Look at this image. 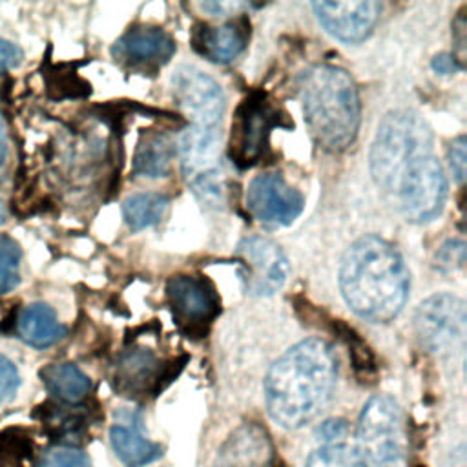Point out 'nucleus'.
I'll return each instance as SVG.
<instances>
[{"mask_svg": "<svg viewBox=\"0 0 467 467\" xmlns=\"http://www.w3.org/2000/svg\"><path fill=\"white\" fill-rule=\"evenodd\" d=\"M336 379L334 348L319 337L299 341L266 374L265 400L270 418L285 429L306 425L330 401Z\"/></svg>", "mask_w": 467, "mask_h": 467, "instance_id": "1", "label": "nucleus"}, {"mask_svg": "<svg viewBox=\"0 0 467 467\" xmlns=\"http://www.w3.org/2000/svg\"><path fill=\"white\" fill-rule=\"evenodd\" d=\"M409 286V268L389 241L363 235L343 254L339 288L359 317L372 323L394 319L405 306Z\"/></svg>", "mask_w": 467, "mask_h": 467, "instance_id": "2", "label": "nucleus"}, {"mask_svg": "<svg viewBox=\"0 0 467 467\" xmlns=\"http://www.w3.org/2000/svg\"><path fill=\"white\" fill-rule=\"evenodd\" d=\"M305 124L314 142L327 151L347 150L359 130V95L352 77L330 64L305 69L297 80Z\"/></svg>", "mask_w": 467, "mask_h": 467, "instance_id": "3", "label": "nucleus"}, {"mask_svg": "<svg viewBox=\"0 0 467 467\" xmlns=\"http://www.w3.org/2000/svg\"><path fill=\"white\" fill-rule=\"evenodd\" d=\"M427 153H432V135L420 115L390 111L379 122L370 148V173L381 190L394 195L407 168Z\"/></svg>", "mask_w": 467, "mask_h": 467, "instance_id": "4", "label": "nucleus"}, {"mask_svg": "<svg viewBox=\"0 0 467 467\" xmlns=\"http://www.w3.org/2000/svg\"><path fill=\"white\" fill-rule=\"evenodd\" d=\"M358 451L370 467H400L405 452L401 410L385 394L370 398L358 420Z\"/></svg>", "mask_w": 467, "mask_h": 467, "instance_id": "5", "label": "nucleus"}, {"mask_svg": "<svg viewBox=\"0 0 467 467\" xmlns=\"http://www.w3.org/2000/svg\"><path fill=\"white\" fill-rule=\"evenodd\" d=\"M394 197L407 221L418 224L432 221L447 197V179L440 161L432 153L416 159L403 173Z\"/></svg>", "mask_w": 467, "mask_h": 467, "instance_id": "6", "label": "nucleus"}, {"mask_svg": "<svg viewBox=\"0 0 467 467\" xmlns=\"http://www.w3.org/2000/svg\"><path fill=\"white\" fill-rule=\"evenodd\" d=\"M235 257L246 294L265 297L283 288L290 266L285 252L274 241L261 235L244 237L235 248Z\"/></svg>", "mask_w": 467, "mask_h": 467, "instance_id": "7", "label": "nucleus"}, {"mask_svg": "<svg viewBox=\"0 0 467 467\" xmlns=\"http://www.w3.org/2000/svg\"><path fill=\"white\" fill-rule=\"evenodd\" d=\"M285 126L279 111L270 106L263 97H250L244 100L232 122L230 157L239 168L255 164L268 148L270 130Z\"/></svg>", "mask_w": 467, "mask_h": 467, "instance_id": "8", "label": "nucleus"}, {"mask_svg": "<svg viewBox=\"0 0 467 467\" xmlns=\"http://www.w3.org/2000/svg\"><path fill=\"white\" fill-rule=\"evenodd\" d=\"M246 208L259 223L279 228L292 224L305 208V197L279 173H261L246 190Z\"/></svg>", "mask_w": 467, "mask_h": 467, "instance_id": "9", "label": "nucleus"}, {"mask_svg": "<svg viewBox=\"0 0 467 467\" xmlns=\"http://www.w3.org/2000/svg\"><path fill=\"white\" fill-rule=\"evenodd\" d=\"M171 89L193 126L219 128L224 95L212 77L193 66H179L171 75Z\"/></svg>", "mask_w": 467, "mask_h": 467, "instance_id": "10", "label": "nucleus"}, {"mask_svg": "<svg viewBox=\"0 0 467 467\" xmlns=\"http://www.w3.org/2000/svg\"><path fill=\"white\" fill-rule=\"evenodd\" d=\"M416 330L423 345L441 350L463 337L465 303L452 294H434L416 310Z\"/></svg>", "mask_w": 467, "mask_h": 467, "instance_id": "11", "label": "nucleus"}, {"mask_svg": "<svg viewBox=\"0 0 467 467\" xmlns=\"http://www.w3.org/2000/svg\"><path fill=\"white\" fill-rule=\"evenodd\" d=\"M168 303L175 321L190 334H204L219 314V297L210 283L193 275H175L166 285Z\"/></svg>", "mask_w": 467, "mask_h": 467, "instance_id": "12", "label": "nucleus"}, {"mask_svg": "<svg viewBox=\"0 0 467 467\" xmlns=\"http://www.w3.org/2000/svg\"><path fill=\"white\" fill-rule=\"evenodd\" d=\"M173 365L175 361L162 367L146 348L126 350L115 365V389L124 396L133 398L146 392L155 396L179 374L181 368H175Z\"/></svg>", "mask_w": 467, "mask_h": 467, "instance_id": "13", "label": "nucleus"}, {"mask_svg": "<svg viewBox=\"0 0 467 467\" xmlns=\"http://www.w3.org/2000/svg\"><path fill=\"white\" fill-rule=\"evenodd\" d=\"M175 51L173 38L157 26H135L111 47L115 60L137 71H157Z\"/></svg>", "mask_w": 467, "mask_h": 467, "instance_id": "14", "label": "nucleus"}, {"mask_svg": "<svg viewBox=\"0 0 467 467\" xmlns=\"http://www.w3.org/2000/svg\"><path fill=\"white\" fill-rule=\"evenodd\" d=\"M312 9L319 24L334 38L356 44L365 40L379 20L381 4L363 2H314Z\"/></svg>", "mask_w": 467, "mask_h": 467, "instance_id": "15", "label": "nucleus"}, {"mask_svg": "<svg viewBox=\"0 0 467 467\" xmlns=\"http://www.w3.org/2000/svg\"><path fill=\"white\" fill-rule=\"evenodd\" d=\"M275 449L268 431L257 423H243L223 443L217 467H274Z\"/></svg>", "mask_w": 467, "mask_h": 467, "instance_id": "16", "label": "nucleus"}, {"mask_svg": "<svg viewBox=\"0 0 467 467\" xmlns=\"http://www.w3.org/2000/svg\"><path fill=\"white\" fill-rule=\"evenodd\" d=\"M184 175L193 182L197 179L219 173L221 131L219 128H204L190 124L175 144Z\"/></svg>", "mask_w": 467, "mask_h": 467, "instance_id": "17", "label": "nucleus"}, {"mask_svg": "<svg viewBox=\"0 0 467 467\" xmlns=\"http://www.w3.org/2000/svg\"><path fill=\"white\" fill-rule=\"evenodd\" d=\"M113 452L126 467H144L162 456V447L142 434L140 412L122 410L109 429Z\"/></svg>", "mask_w": 467, "mask_h": 467, "instance_id": "18", "label": "nucleus"}, {"mask_svg": "<svg viewBox=\"0 0 467 467\" xmlns=\"http://www.w3.org/2000/svg\"><path fill=\"white\" fill-rule=\"evenodd\" d=\"M248 24L244 18L228 20L219 27H201L193 33L195 49L213 62H230L244 49Z\"/></svg>", "mask_w": 467, "mask_h": 467, "instance_id": "19", "label": "nucleus"}, {"mask_svg": "<svg viewBox=\"0 0 467 467\" xmlns=\"http://www.w3.org/2000/svg\"><path fill=\"white\" fill-rule=\"evenodd\" d=\"M16 332L27 345L35 348H47L66 336V327L58 321L51 306L33 303L20 312L16 319Z\"/></svg>", "mask_w": 467, "mask_h": 467, "instance_id": "20", "label": "nucleus"}, {"mask_svg": "<svg viewBox=\"0 0 467 467\" xmlns=\"http://www.w3.org/2000/svg\"><path fill=\"white\" fill-rule=\"evenodd\" d=\"M40 378L57 400L64 403H78L91 389L89 378L73 363H53L40 370Z\"/></svg>", "mask_w": 467, "mask_h": 467, "instance_id": "21", "label": "nucleus"}, {"mask_svg": "<svg viewBox=\"0 0 467 467\" xmlns=\"http://www.w3.org/2000/svg\"><path fill=\"white\" fill-rule=\"evenodd\" d=\"M175 146L166 133H148L137 146L133 157V171L140 177H164L170 170Z\"/></svg>", "mask_w": 467, "mask_h": 467, "instance_id": "22", "label": "nucleus"}, {"mask_svg": "<svg viewBox=\"0 0 467 467\" xmlns=\"http://www.w3.org/2000/svg\"><path fill=\"white\" fill-rule=\"evenodd\" d=\"M168 204H170V199L164 193H157V192L135 193L122 202V215L126 224L131 230L139 232V230L159 224L168 210Z\"/></svg>", "mask_w": 467, "mask_h": 467, "instance_id": "23", "label": "nucleus"}, {"mask_svg": "<svg viewBox=\"0 0 467 467\" xmlns=\"http://www.w3.org/2000/svg\"><path fill=\"white\" fill-rule=\"evenodd\" d=\"M305 467H368L361 452L347 443H327L316 449Z\"/></svg>", "mask_w": 467, "mask_h": 467, "instance_id": "24", "label": "nucleus"}, {"mask_svg": "<svg viewBox=\"0 0 467 467\" xmlns=\"http://www.w3.org/2000/svg\"><path fill=\"white\" fill-rule=\"evenodd\" d=\"M22 250L9 235H0V294L11 292L20 283Z\"/></svg>", "mask_w": 467, "mask_h": 467, "instance_id": "25", "label": "nucleus"}, {"mask_svg": "<svg viewBox=\"0 0 467 467\" xmlns=\"http://www.w3.org/2000/svg\"><path fill=\"white\" fill-rule=\"evenodd\" d=\"M36 467H91V460L80 449L62 445L47 451Z\"/></svg>", "mask_w": 467, "mask_h": 467, "instance_id": "26", "label": "nucleus"}, {"mask_svg": "<svg viewBox=\"0 0 467 467\" xmlns=\"http://www.w3.org/2000/svg\"><path fill=\"white\" fill-rule=\"evenodd\" d=\"M20 387V374L16 365L0 354V403L11 401Z\"/></svg>", "mask_w": 467, "mask_h": 467, "instance_id": "27", "label": "nucleus"}, {"mask_svg": "<svg viewBox=\"0 0 467 467\" xmlns=\"http://www.w3.org/2000/svg\"><path fill=\"white\" fill-rule=\"evenodd\" d=\"M438 266L443 270H454L463 266L465 261V243L462 239H449L443 246H440L436 254Z\"/></svg>", "mask_w": 467, "mask_h": 467, "instance_id": "28", "label": "nucleus"}, {"mask_svg": "<svg viewBox=\"0 0 467 467\" xmlns=\"http://www.w3.org/2000/svg\"><path fill=\"white\" fill-rule=\"evenodd\" d=\"M447 159H449V166L451 171L454 175V179L462 184L465 179V166H467V155H465V137L460 135L456 137L447 150Z\"/></svg>", "mask_w": 467, "mask_h": 467, "instance_id": "29", "label": "nucleus"}, {"mask_svg": "<svg viewBox=\"0 0 467 467\" xmlns=\"http://www.w3.org/2000/svg\"><path fill=\"white\" fill-rule=\"evenodd\" d=\"M347 431H348V425L345 420L341 418H334V420H327L323 421L319 427H317V436L319 440L327 443H341V440L347 436Z\"/></svg>", "mask_w": 467, "mask_h": 467, "instance_id": "30", "label": "nucleus"}, {"mask_svg": "<svg viewBox=\"0 0 467 467\" xmlns=\"http://www.w3.org/2000/svg\"><path fill=\"white\" fill-rule=\"evenodd\" d=\"M22 58H24L22 49L16 44L0 36V73L16 67L22 62Z\"/></svg>", "mask_w": 467, "mask_h": 467, "instance_id": "31", "label": "nucleus"}, {"mask_svg": "<svg viewBox=\"0 0 467 467\" xmlns=\"http://www.w3.org/2000/svg\"><path fill=\"white\" fill-rule=\"evenodd\" d=\"M431 66L440 75H451V73H456V71L462 69V64L458 62V58L452 53H440V55H436L432 58Z\"/></svg>", "mask_w": 467, "mask_h": 467, "instance_id": "32", "label": "nucleus"}, {"mask_svg": "<svg viewBox=\"0 0 467 467\" xmlns=\"http://www.w3.org/2000/svg\"><path fill=\"white\" fill-rule=\"evenodd\" d=\"M201 7L204 11H210L212 15L224 16V15H230L232 9L235 11V9L246 7V4H239V2H204V4H201Z\"/></svg>", "mask_w": 467, "mask_h": 467, "instance_id": "33", "label": "nucleus"}, {"mask_svg": "<svg viewBox=\"0 0 467 467\" xmlns=\"http://www.w3.org/2000/svg\"><path fill=\"white\" fill-rule=\"evenodd\" d=\"M4 157H5V142H4V128L0 122V164L4 162Z\"/></svg>", "mask_w": 467, "mask_h": 467, "instance_id": "34", "label": "nucleus"}, {"mask_svg": "<svg viewBox=\"0 0 467 467\" xmlns=\"http://www.w3.org/2000/svg\"><path fill=\"white\" fill-rule=\"evenodd\" d=\"M5 217H7V212H5L4 202L0 201V224H4V223H5Z\"/></svg>", "mask_w": 467, "mask_h": 467, "instance_id": "35", "label": "nucleus"}, {"mask_svg": "<svg viewBox=\"0 0 467 467\" xmlns=\"http://www.w3.org/2000/svg\"><path fill=\"white\" fill-rule=\"evenodd\" d=\"M414 467H427V465H425V463H416Z\"/></svg>", "mask_w": 467, "mask_h": 467, "instance_id": "36", "label": "nucleus"}]
</instances>
